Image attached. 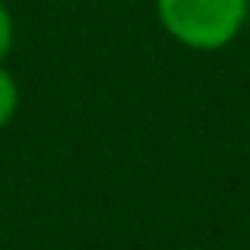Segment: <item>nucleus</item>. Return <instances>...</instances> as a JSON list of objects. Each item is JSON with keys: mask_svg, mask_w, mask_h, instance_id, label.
<instances>
[{"mask_svg": "<svg viewBox=\"0 0 250 250\" xmlns=\"http://www.w3.org/2000/svg\"><path fill=\"white\" fill-rule=\"evenodd\" d=\"M247 13V0H159L162 25L181 44L196 51H219L234 42Z\"/></svg>", "mask_w": 250, "mask_h": 250, "instance_id": "nucleus-1", "label": "nucleus"}, {"mask_svg": "<svg viewBox=\"0 0 250 250\" xmlns=\"http://www.w3.org/2000/svg\"><path fill=\"white\" fill-rule=\"evenodd\" d=\"M16 108H19V85L3 67H0V127L10 124V117L16 114Z\"/></svg>", "mask_w": 250, "mask_h": 250, "instance_id": "nucleus-2", "label": "nucleus"}, {"mask_svg": "<svg viewBox=\"0 0 250 250\" xmlns=\"http://www.w3.org/2000/svg\"><path fill=\"white\" fill-rule=\"evenodd\" d=\"M10 44H13V19L6 13V6L0 3V57L10 51Z\"/></svg>", "mask_w": 250, "mask_h": 250, "instance_id": "nucleus-3", "label": "nucleus"}]
</instances>
